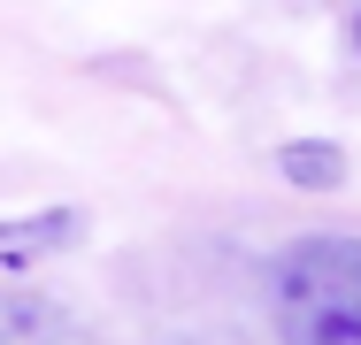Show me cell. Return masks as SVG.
Returning <instances> with one entry per match:
<instances>
[{
  "instance_id": "obj_4",
  "label": "cell",
  "mask_w": 361,
  "mask_h": 345,
  "mask_svg": "<svg viewBox=\"0 0 361 345\" xmlns=\"http://www.w3.org/2000/svg\"><path fill=\"white\" fill-rule=\"evenodd\" d=\"M0 345H23V338H0Z\"/></svg>"
},
{
  "instance_id": "obj_2",
  "label": "cell",
  "mask_w": 361,
  "mask_h": 345,
  "mask_svg": "<svg viewBox=\"0 0 361 345\" xmlns=\"http://www.w3.org/2000/svg\"><path fill=\"white\" fill-rule=\"evenodd\" d=\"M277 169H285L292 184H307V192H338L346 184V153L331 138H292L285 153H277Z\"/></svg>"
},
{
  "instance_id": "obj_3",
  "label": "cell",
  "mask_w": 361,
  "mask_h": 345,
  "mask_svg": "<svg viewBox=\"0 0 361 345\" xmlns=\"http://www.w3.org/2000/svg\"><path fill=\"white\" fill-rule=\"evenodd\" d=\"M354 54H361V8H354Z\"/></svg>"
},
{
  "instance_id": "obj_1",
  "label": "cell",
  "mask_w": 361,
  "mask_h": 345,
  "mask_svg": "<svg viewBox=\"0 0 361 345\" xmlns=\"http://www.w3.org/2000/svg\"><path fill=\"white\" fill-rule=\"evenodd\" d=\"M269 330H277V345H361L354 230H307L269 261Z\"/></svg>"
}]
</instances>
